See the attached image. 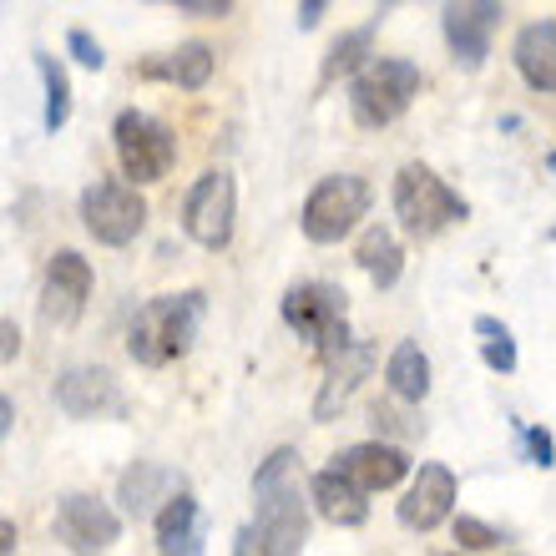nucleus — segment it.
Returning <instances> with one entry per match:
<instances>
[{
	"mask_svg": "<svg viewBox=\"0 0 556 556\" xmlns=\"http://www.w3.org/2000/svg\"><path fill=\"white\" fill-rule=\"evenodd\" d=\"M253 552L299 556L308 542V496L299 485V451L278 445L253 470Z\"/></svg>",
	"mask_w": 556,
	"mask_h": 556,
	"instance_id": "nucleus-1",
	"label": "nucleus"
},
{
	"mask_svg": "<svg viewBox=\"0 0 556 556\" xmlns=\"http://www.w3.org/2000/svg\"><path fill=\"white\" fill-rule=\"evenodd\" d=\"M203 314H207V293L203 289L147 299V304L132 314V324H127V354H132L142 369L173 365V359H182V354L198 344Z\"/></svg>",
	"mask_w": 556,
	"mask_h": 556,
	"instance_id": "nucleus-2",
	"label": "nucleus"
},
{
	"mask_svg": "<svg viewBox=\"0 0 556 556\" xmlns=\"http://www.w3.org/2000/svg\"><path fill=\"white\" fill-rule=\"evenodd\" d=\"M395 218L400 228L425 243V238H440L445 228L470 218V203L460 192L435 173V167H425V162H405L395 173Z\"/></svg>",
	"mask_w": 556,
	"mask_h": 556,
	"instance_id": "nucleus-3",
	"label": "nucleus"
},
{
	"mask_svg": "<svg viewBox=\"0 0 556 556\" xmlns=\"http://www.w3.org/2000/svg\"><path fill=\"white\" fill-rule=\"evenodd\" d=\"M278 314L289 324L299 339L314 344L319 359H334L339 350H350L354 334H350V299L339 283H324V278H304L293 283L283 299H278Z\"/></svg>",
	"mask_w": 556,
	"mask_h": 556,
	"instance_id": "nucleus-4",
	"label": "nucleus"
},
{
	"mask_svg": "<svg viewBox=\"0 0 556 556\" xmlns=\"http://www.w3.org/2000/svg\"><path fill=\"white\" fill-rule=\"evenodd\" d=\"M425 76L415 61L405 56H375L365 72L350 81V112L365 132H380L390 122H400L410 112V102L420 97Z\"/></svg>",
	"mask_w": 556,
	"mask_h": 556,
	"instance_id": "nucleus-5",
	"label": "nucleus"
},
{
	"mask_svg": "<svg viewBox=\"0 0 556 556\" xmlns=\"http://www.w3.org/2000/svg\"><path fill=\"white\" fill-rule=\"evenodd\" d=\"M369 203H375V192L359 173H329L308 188L304 207H299V228H304L308 243H339L359 228Z\"/></svg>",
	"mask_w": 556,
	"mask_h": 556,
	"instance_id": "nucleus-6",
	"label": "nucleus"
},
{
	"mask_svg": "<svg viewBox=\"0 0 556 556\" xmlns=\"http://www.w3.org/2000/svg\"><path fill=\"white\" fill-rule=\"evenodd\" d=\"M112 147H117L122 177H132V188H142V182H162L177 162L173 127L157 122L152 112H142V106L117 112V122H112Z\"/></svg>",
	"mask_w": 556,
	"mask_h": 556,
	"instance_id": "nucleus-7",
	"label": "nucleus"
},
{
	"mask_svg": "<svg viewBox=\"0 0 556 556\" xmlns=\"http://www.w3.org/2000/svg\"><path fill=\"white\" fill-rule=\"evenodd\" d=\"M81 228L106 249H127L147 228V198L122 177H97L81 192Z\"/></svg>",
	"mask_w": 556,
	"mask_h": 556,
	"instance_id": "nucleus-8",
	"label": "nucleus"
},
{
	"mask_svg": "<svg viewBox=\"0 0 556 556\" xmlns=\"http://www.w3.org/2000/svg\"><path fill=\"white\" fill-rule=\"evenodd\" d=\"M233 218H238L233 173H203L182 198V233L207 253L233 243Z\"/></svg>",
	"mask_w": 556,
	"mask_h": 556,
	"instance_id": "nucleus-9",
	"label": "nucleus"
},
{
	"mask_svg": "<svg viewBox=\"0 0 556 556\" xmlns=\"http://www.w3.org/2000/svg\"><path fill=\"white\" fill-rule=\"evenodd\" d=\"M51 531L56 542L72 556H102L122 542V516L106 506L102 496L91 491H72V496L56 501V516H51Z\"/></svg>",
	"mask_w": 556,
	"mask_h": 556,
	"instance_id": "nucleus-10",
	"label": "nucleus"
},
{
	"mask_svg": "<svg viewBox=\"0 0 556 556\" xmlns=\"http://www.w3.org/2000/svg\"><path fill=\"white\" fill-rule=\"evenodd\" d=\"M501 15H506L501 0H451V5H440V30H445L451 61L460 72H481L485 66Z\"/></svg>",
	"mask_w": 556,
	"mask_h": 556,
	"instance_id": "nucleus-11",
	"label": "nucleus"
},
{
	"mask_svg": "<svg viewBox=\"0 0 556 556\" xmlns=\"http://www.w3.org/2000/svg\"><path fill=\"white\" fill-rule=\"evenodd\" d=\"M56 410L72 415V420H122L127 415V395L112 369L97 365H76L66 375H56Z\"/></svg>",
	"mask_w": 556,
	"mask_h": 556,
	"instance_id": "nucleus-12",
	"label": "nucleus"
},
{
	"mask_svg": "<svg viewBox=\"0 0 556 556\" xmlns=\"http://www.w3.org/2000/svg\"><path fill=\"white\" fill-rule=\"evenodd\" d=\"M87 299H91V264L76 249L51 253V264L41 274V319L56 324V329H72L87 314Z\"/></svg>",
	"mask_w": 556,
	"mask_h": 556,
	"instance_id": "nucleus-13",
	"label": "nucleus"
},
{
	"mask_svg": "<svg viewBox=\"0 0 556 556\" xmlns=\"http://www.w3.org/2000/svg\"><path fill=\"white\" fill-rule=\"evenodd\" d=\"M334 470L350 476L369 496V491H390V485L405 481L410 476V455L400 451V445H390V440H359V445L334 455Z\"/></svg>",
	"mask_w": 556,
	"mask_h": 556,
	"instance_id": "nucleus-14",
	"label": "nucleus"
},
{
	"mask_svg": "<svg viewBox=\"0 0 556 556\" xmlns=\"http://www.w3.org/2000/svg\"><path fill=\"white\" fill-rule=\"evenodd\" d=\"M451 511H455V476L440 466V460H425V466L415 470L405 501H400V527L435 531L440 521H451Z\"/></svg>",
	"mask_w": 556,
	"mask_h": 556,
	"instance_id": "nucleus-15",
	"label": "nucleus"
},
{
	"mask_svg": "<svg viewBox=\"0 0 556 556\" xmlns=\"http://www.w3.org/2000/svg\"><path fill=\"white\" fill-rule=\"evenodd\" d=\"M369 369H375V344L369 339H354L350 350L324 359V384H319V395H314V420H334L350 405L354 390H359V380H369Z\"/></svg>",
	"mask_w": 556,
	"mask_h": 556,
	"instance_id": "nucleus-16",
	"label": "nucleus"
},
{
	"mask_svg": "<svg viewBox=\"0 0 556 556\" xmlns=\"http://www.w3.org/2000/svg\"><path fill=\"white\" fill-rule=\"evenodd\" d=\"M182 491H188V481H182L173 466H157V460H132L117 481V501L132 521L162 511V506H167L173 496H182Z\"/></svg>",
	"mask_w": 556,
	"mask_h": 556,
	"instance_id": "nucleus-17",
	"label": "nucleus"
},
{
	"mask_svg": "<svg viewBox=\"0 0 556 556\" xmlns=\"http://www.w3.org/2000/svg\"><path fill=\"white\" fill-rule=\"evenodd\" d=\"M213 66H218L213 46L207 41H182L177 51L147 56L137 72H142L147 81H167V87H182V91H203L207 81H213Z\"/></svg>",
	"mask_w": 556,
	"mask_h": 556,
	"instance_id": "nucleus-18",
	"label": "nucleus"
},
{
	"mask_svg": "<svg viewBox=\"0 0 556 556\" xmlns=\"http://www.w3.org/2000/svg\"><path fill=\"white\" fill-rule=\"evenodd\" d=\"M157 556H207L203 546V506L192 491L173 496L157 511Z\"/></svg>",
	"mask_w": 556,
	"mask_h": 556,
	"instance_id": "nucleus-19",
	"label": "nucleus"
},
{
	"mask_svg": "<svg viewBox=\"0 0 556 556\" xmlns=\"http://www.w3.org/2000/svg\"><path fill=\"white\" fill-rule=\"evenodd\" d=\"M511 61L531 91H556V21H531L516 30Z\"/></svg>",
	"mask_w": 556,
	"mask_h": 556,
	"instance_id": "nucleus-20",
	"label": "nucleus"
},
{
	"mask_svg": "<svg viewBox=\"0 0 556 556\" xmlns=\"http://www.w3.org/2000/svg\"><path fill=\"white\" fill-rule=\"evenodd\" d=\"M308 501H314V511H319L324 521H334V527H365L369 521L365 491H359L350 476H339L334 466L319 470V476L308 481Z\"/></svg>",
	"mask_w": 556,
	"mask_h": 556,
	"instance_id": "nucleus-21",
	"label": "nucleus"
},
{
	"mask_svg": "<svg viewBox=\"0 0 556 556\" xmlns=\"http://www.w3.org/2000/svg\"><path fill=\"white\" fill-rule=\"evenodd\" d=\"M395 11V5H375V15H369L365 26H354V30H344V36H339L334 46H329V56H324V87H329V81H334V76H359L369 66V61H375V30H380V21L384 15Z\"/></svg>",
	"mask_w": 556,
	"mask_h": 556,
	"instance_id": "nucleus-22",
	"label": "nucleus"
},
{
	"mask_svg": "<svg viewBox=\"0 0 556 556\" xmlns=\"http://www.w3.org/2000/svg\"><path fill=\"white\" fill-rule=\"evenodd\" d=\"M354 264L365 268V278L375 289H395L400 274H405V249H400V238L390 233L384 223H375V228H365L359 243H354Z\"/></svg>",
	"mask_w": 556,
	"mask_h": 556,
	"instance_id": "nucleus-23",
	"label": "nucleus"
},
{
	"mask_svg": "<svg viewBox=\"0 0 556 556\" xmlns=\"http://www.w3.org/2000/svg\"><path fill=\"white\" fill-rule=\"evenodd\" d=\"M384 384H390V400L400 405H420L430 395V359L415 339H400L390 359H384Z\"/></svg>",
	"mask_w": 556,
	"mask_h": 556,
	"instance_id": "nucleus-24",
	"label": "nucleus"
},
{
	"mask_svg": "<svg viewBox=\"0 0 556 556\" xmlns=\"http://www.w3.org/2000/svg\"><path fill=\"white\" fill-rule=\"evenodd\" d=\"M30 61H36V72H41V87H46V132L56 137L66 122H72V76H66V66H61L51 51H30Z\"/></svg>",
	"mask_w": 556,
	"mask_h": 556,
	"instance_id": "nucleus-25",
	"label": "nucleus"
},
{
	"mask_svg": "<svg viewBox=\"0 0 556 556\" xmlns=\"http://www.w3.org/2000/svg\"><path fill=\"white\" fill-rule=\"evenodd\" d=\"M476 339H481V359L485 369H496V375H516V365H521V354H516V334L506 329L501 319H491V314H476Z\"/></svg>",
	"mask_w": 556,
	"mask_h": 556,
	"instance_id": "nucleus-26",
	"label": "nucleus"
},
{
	"mask_svg": "<svg viewBox=\"0 0 556 556\" xmlns=\"http://www.w3.org/2000/svg\"><path fill=\"white\" fill-rule=\"evenodd\" d=\"M511 430H516V440H521V451H527L531 466H542V470L556 466V435L552 430H542V425H511Z\"/></svg>",
	"mask_w": 556,
	"mask_h": 556,
	"instance_id": "nucleus-27",
	"label": "nucleus"
},
{
	"mask_svg": "<svg viewBox=\"0 0 556 556\" xmlns=\"http://www.w3.org/2000/svg\"><path fill=\"white\" fill-rule=\"evenodd\" d=\"M451 531H455V542L466 546V552H491V546L506 542V536H501L496 527H485L481 516H455Z\"/></svg>",
	"mask_w": 556,
	"mask_h": 556,
	"instance_id": "nucleus-28",
	"label": "nucleus"
},
{
	"mask_svg": "<svg viewBox=\"0 0 556 556\" xmlns=\"http://www.w3.org/2000/svg\"><path fill=\"white\" fill-rule=\"evenodd\" d=\"M66 51H72V56L81 61L87 72H102V66H106V51H102V41H97L91 30H81V26H72V30H66Z\"/></svg>",
	"mask_w": 556,
	"mask_h": 556,
	"instance_id": "nucleus-29",
	"label": "nucleus"
},
{
	"mask_svg": "<svg viewBox=\"0 0 556 556\" xmlns=\"http://www.w3.org/2000/svg\"><path fill=\"white\" fill-rule=\"evenodd\" d=\"M177 15H192V21H223L233 15V0H177Z\"/></svg>",
	"mask_w": 556,
	"mask_h": 556,
	"instance_id": "nucleus-30",
	"label": "nucleus"
},
{
	"mask_svg": "<svg viewBox=\"0 0 556 556\" xmlns=\"http://www.w3.org/2000/svg\"><path fill=\"white\" fill-rule=\"evenodd\" d=\"M375 425H384V430H405V435H425V425H405V415H400L395 405H375Z\"/></svg>",
	"mask_w": 556,
	"mask_h": 556,
	"instance_id": "nucleus-31",
	"label": "nucleus"
},
{
	"mask_svg": "<svg viewBox=\"0 0 556 556\" xmlns=\"http://www.w3.org/2000/svg\"><path fill=\"white\" fill-rule=\"evenodd\" d=\"M324 11H329L324 0H304V5L293 11V21H299V30H314V26H319V21H324Z\"/></svg>",
	"mask_w": 556,
	"mask_h": 556,
	"instance_id": "nucleus-32",
	"label": "nucleus"
},
{
	"mask_svg": "<svg viewBox=\"0 0 556 556\" xmlns=\"http://www.w3.org/2000/svg\"><path fill=\"white\" fill-rule=\"evenodd\" d=\"M0 339H5V344H0V359L11 365L15 350H21V329H15V319H0Z\"/></svg>",
	"mask_w": 556,
	"mask_h": 556,
	"instance_id": "nucleus-33",
	"label": "nucleus"
},
{
	"mask_svg": "<svg viewBox=\"0 0 556 556\" xmlns=\"http://www.w3.org/2000/svg\"><path fill=\"white\" fill-rule=\"evenodd\" d=\"M11 425H15V405L11 395H0V435H11Z\"/></svg>",
	"mask_w": 556,
	"mask_h": 556,
	"instance_id": "nucleus-34",
	"label": "nucleus"
},
{
	"mask_svg": "<svg viewBox=\"0 0 556 556\" xmlns=\"http://www.w3.org/2000/svg\"><path fill=\"white\" fill-rule=\"evenodd\" d=\"M0 552H15V521H0Z\"/></svg>",
	"mask_w": 556,
	"mask_h": 556,
	"instance_id": "nucleus-35",
	"label": "nucleus"
},
{
	"mask_svg": "<svg viewBox=\"0 0 556 556\" xmlns=\"http://www.w3.org/2000/svg\"><path fill=\"white\" fill-rule=\"evenodd\" d=\"M233 556H253V531H238L233 536Z\"/></svg>",
	"mask_w": 556,
	"mask_h": 556,
	"instance_id": "nucleus-36",
	"label": "nucleus"
},
{
	"mask_svg": "<svg viewBox=\"0 0 556 556\" xmlns=\"http://www.w3.org/2000/svg\"><path fill=\"white\" fill-rule=\"evenodd\" d=\"M546 173H556V152H552V157H546Z\"/></svg>",
	"mask_w": 556,
	"mask_h": 556,
	"instance_id": "nucleus-37",
	"label": "nucleus"
},
{
	"mask_svg": "<svg viewBox=\"0 0 556 556\" xmlns=\"http://www.w3.org/2000/svg\"><path fill=\"white\" fill-rule=\"evenodd\" d=\"M546 243H556V223H552V228H546Z\"/></svg>",
	"mask_w": 556,
	"mask_h": 556,
	"instance_id": "nucleus-38",
	"label": "nucleus"
},
{
	"mask_svg": "<svg viewBox=\"0 0 556 556\" xmlns=\"http://www.w3.org/2000/svg\"><path fill=\"white\" fill-rule=\"evenodd\" d=\"M435 556H460V552H435Z\"/></svg>",
	"mask_w": 556,
	"mask_h": 556,
	"instance_id": "nucleus-39",
	"label": "nucleus"
}]
</instances>
